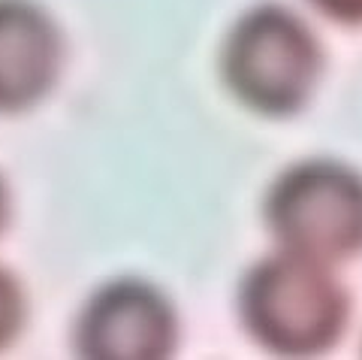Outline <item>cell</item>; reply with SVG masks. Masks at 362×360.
<instances>
[{
	"label": "cell",
	"mask_w": 362,
	"mask_h": 360,
	"mask_svg": "<svg viewBox=\"0 0 362 360\" xmlns=\"http://www.w3.org/2000/svg\"><path fill=\"white\" fill-rule=\"evenodd\" d=\"M239 309L247 333L272 354L314 357L341 336L350 300L329 264L281 252L245 276Z\"/></svg>",
	"instance_id": "obj_1"
},
{
	"label": "cell",
	"mask_w": 362,
	"mask_h": 360,
	"mask_svg": "<svg viewBox=\"0 0 362 360\" xmlns=\"http://www.w3.org/2000/svg\"><path fill=\"white\" fill-rule=\"evenodd\" d=\"M323 52L314 30L287 6L263 4L235 21L221 52L226 88L259 116H293L317 85Z\"/></svg>",
	"instance_id": "obj_2"
},
{
	"label": "cell",
	"mask_w": 362,
	"mask_h": 360,
	"mask_svg": "<svg viewBox=\"0 0 362 360\" xmlns=\"http://www.w3.org/2000/svg\"><path fill=\"white\" fill-rule=\"evenodd\" d=\"M266 224L293 252L320 264L362 254V176L338 161H302L278 176L266 197Z\"/></svg>",
	"instance_id": "obj_3"
},
{
	"label": "cell",
	"mask_w": 362,
	"mask_h": 360,
	"mask_svg": "<svg viewBox=\"0 0 362 360\" xmlns=\"http://www.w3.org/2000/svg\"><path fill=\"white\" fill-rule=\"evenodd\" d=\"M178 339L169 300L142 279H115L85 303L76 348L90 360H160Z\"/></svg>",
	"instance_id": "obj_4"
},
{
	"label": "cell",
	"mask_w": 362,
	"mask_h": 360,
	"mask_svg": "<svg viewBox=\"0 0 362 360\" xmlns=\"http://www.w3.org/2000/svg\"><path fill=\"white\" fill-rule=\"evenodd\" d=\"M64 37L33 0H0V112H25L54 88Z\"/></svg>",
	"instance_id": "obj_5"
},
{
	"label": "cell",
	"mask_w": 362,
	"mask_h": 360,
	"mask_svg": "<svg viewBox=\"0 0 362 360\" xmlns=\"http://www.w3.org/2000/svg\"><path fill=\"white\" fill-rule=\"evenodd\" d=\"M25 324V294L13 276L0 266V351L18 336Z\"/></svg>",
	"instance_id": "obj_6"
},
{
	"label": "cell",
	"mask_w": 362,
	"mask_h": 360,
	"mask_svg": "<svg viewBox=\"0 0 362 360\" xmlns=\"http://www.w3.org/2000/svg\"><path fill=\"white\" fill-rule=\"evenodd\" d=\"M311 6L338 25H362V0H311Z\"/></svg>",
	"instance_id": "obj_7"
},
{
	"label": "cell",
	"mask_w": 362,
	"mask_h": 360,
	"mask_svg": "<svg viewBox=\"0 0 362 360\" xmlns=\"http://www.w3.org/2000/svg\"><path fill=\"white\" fill-rule=\"evenodd\" d=\"M6 215H9V200H6L4 182H0V230H4V224H6Z\"/></svg>",
	"instance_id": "obj_8"
}]
</instances>
